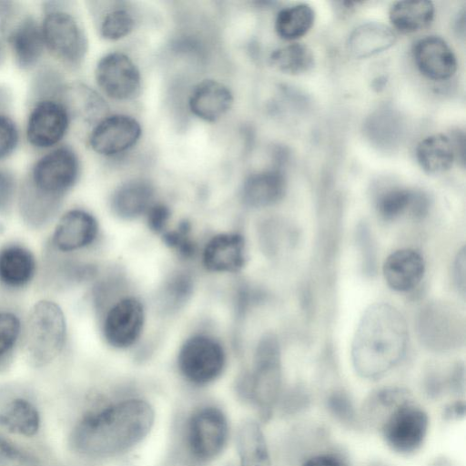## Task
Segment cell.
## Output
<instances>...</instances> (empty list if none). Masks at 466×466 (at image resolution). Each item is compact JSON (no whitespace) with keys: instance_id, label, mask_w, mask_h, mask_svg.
<instances>
[{"instance_id":"cell-1","label":"cell","mask_w":466,"mask_h":466,"mask_svg":"<svg viewBox=\"0 0 466 466\" xmlns=\"http://www.w3.org/2000/svg\"><path fill=\"white\" fill-rule=\"evenodd\" d=\"M156 421L153 404L138 394L101 399L74 426L70 444L93 460L119 459L133 451L150 434Z\"/></svg>"},{"instance_id":"cell-2","label":"cell","mask_w":466,"mask_h":466,"mask_svg":"<svg viewBox=\"0 0 466 466\" xmlns=\"http://www.w3.org/2000/svg\"><path fill=\"white\" fill-rule=\"evenodd\" d=\"M83 172L82 156L71 141L31 155L20 169L15 204L24 222L33 228L48 224L77 187Z\"/></svg>"},{"instance_id":"cell-3","label":"cell","mask_w":466,"mask_h":466,"mask_svg":"<svg viewBox=\"0 0 466 466\" xmlns=\"http://www.w3.org/2000/svg\"><path fill=\"white\" fill-rule=\"evenodd\" d=\"M360 417L362 430L375 433L390 452L400 458L419 454L430 436L428 409L404 387L372 390L360 403Z\"/></svg>"},{"instance_id":"cell-4","label":"cell","mask_w":466,"mask_h":466,"mask_svg":"<svg viewBox=\"0 0 466 466\" xmlns=\"http://www.w3.org/2000/svg\"><path fill=\"white\" fill-rule=\"evenodd\" d=\"M409 330L401 313L387 303L370 305L363 313L351 344L356 374L378 380L391 371L405 355Z\"/></svg>"},{"instance_id":"cell-5","label":"cell","mask_w":466,"mask_h":466,"mask_svg":"<svg viewBox=\"0 0 466 466\" xmlns=\"http://www.w3.org/2000/svg\"><path fill=\"white\" fill-rule=\"evenodd\" d=\"M35 4L48 61L70 76L79 72L87 60L90 42L75 3L47 0Z\"/></svg>"},{"instance_id":"cell-6","label":"cell","mask_w":466,"mask_h":466,"mask_svg":"<svg viewBox=\"0 0 466 466\" xmlns=\"http://www.w3.org/2000/svg\"><path fill=\"white\" fill-rule=\"evenodd\" d=\"M230 436L228 418L214 402L193 405L179 420L176 443L177 466H208L226 450Z\"/></svg>"},{"instance_id":"cell-7","label":"cell","mask_w":466,"mask_h":466,"mask_svg":"<svg viewBox=\"0 0 466 466\" xmlns=\"http://www.w3.org/2000/svg\"><path fill=\"white\" fill-rule=\"evenodd\" d=\"M67 86L58 92L24 96L22 134L25 150L31 155L70 141L76 125L66 99Z\"/></svg>"},{"instance_id":"cell-8","label":"cell","mask_w":466,"mask_h":466,"mask_svg":"<svg viewBox=\"0 0 466 466\" xmlns=\"http://www.w3.org/2000/svg\"><path fill=\"white\" fill-rule=\"evenodd\" d=\"M284 390L279 345L268 334L257 347L252 370L238 380L237 392L264 424L277 415Z\"/></svg>"},{"instance_id":"cell-9","label":"cell","mask_w":466,"mask_h":466,"mask_svg":"<svg viewBox=\"0 0 466 466\" xmlns=\"http://www.w3.org/2000/svg\"><path fill=\"white\" fill-rule=\"evenodd\" d=\"M0 36L7 50L9 66L25 77L48 60L35 4L22 1L0 25Z\"/></svg>"},{"instance_id":"cell-10","label":"cell","mask_w":466,"mask_h":466,"mask_svg":"<svg viewBox=\"0 0 466 466\" xmlns=\"http://www.w3.org/2000/svg\"><path fill=\"white\" fill-rule=\"evenodd\" d=\"M284 444L289 466H352L348 451L321 425H295Z\"/></svg>"},{"instance_id":"cell-11","label":"cell","mask_w":466,"mask_h":466,"mask_svg":"<svg viewBox=\"0 0 466 466\" xmlns=\"http://www.w3.org/2000/svg\"><path fill=\"white\" fill-rule=\"evenodd\" d=\"M25 331L28 360L36 367L49 364L66 342V326L61 308L47 299L37 302L30 312Z\"/></svg>"},{"instance_id":"cell-12","label":"cell","mask_w":466,"mask_h":466,"mask_svg":"<svg viewBox=\"0 0 466 466\" xmlns=\"http://www.w3.org/2000/svg\"><path fill=\"white\" fill-rule=\"evenodd\" d=\"M226 366V353L221 344L208 335H195L182 345L177 367L187 382L205 387L218 379Z\"/></svg>"},{"instance_id":"cell-13","label":"cell","mask_w":466,"mask_h":466,"mask_svg":"<svg viewBox=\"0 0 466 466\" xmlns=\"http://www.w3.org/2000/svg\"><path fill=\"white\" fill-rule=\"evenodd\" d=\"M93 79L98 91L116 101H127L138 95L141 75L135 62L122 52L99 56L93 67Z\"/></svg>"},{"instance_id":"cell-14","label":"cell","mask_w":466,"mask_h":466,"mask_svg":"<svg viewBox=\"0 0 466 466\" xmlns=\"http://www.w3.org/2000/svg\"><path fill=\"white\" fill-rule=\"evenodd\" d=\"M141 135V125L132 116L107 114L88 127L86 144L95 155L113 157L131 149Z\"/></svg>"},{"instance_id":"cell-15","label":"cell","mask_w":466,"mask_h":466,"mask_svg":"<svg viewBox=\"0 0 466 466\" xmlns=\"http://www.w3.org/2000/svg\"><path fill=\"white\" fill-rule=\"evenodd\" d=\"M144 321L142 303L134 297L123 298L106 311L102 326L104 338L114 348H128L139 339Z\"/></svg>"},{"instance_id":"cell-16","label":"cell","mask_w":466,"mask_h":466,"mask_svg":"<svg viewBox=\"0 0 466 466\" xmlns=\"http://www.w3.org/2000/svg\"><path fill=\"white\" fill-rule=\"evenodd\" d=\"M98 234L96 218L87 210L73 208L59 218L51 238V250L60 255L90 246Z\"/></svg>"},{"instance_id":"cell-17","label":"cell","mask_w":466,"mask_h":466,"mask_svg":"<svg viewBox=\"0 0 466 466\" xmlns=\"http://www.w3.org/2000/svg\"><path fill=\"white\" fill-rule=\"evenodd\" d=\"M419 70L433 80H445L457 69L456 56L447 42L437 35L419 39L412 49Z\"/></svg>"},{"instance_id":"cell-18","label":"cell","mask_w":466,"mask_h":466,"mask_svg":"<svg viewBox=\"0 0 466 466\" xmlns=\"http://www.w3.org/2000/svg\"><path fill=\"white\" fill-rule=\"evenodd\" d=\"M234 96L224 83L215 79H204L191 90L188 108L198 118L213 123L224 116L232 107Z\"/></svg>"},{"instance_id":"cell-19","label":"cell","mask_w":466,"mask_h":466,"mask_svg":"<svg viewBox=\"0 0 466 466\" xmlns=\"http://www.w3.org/2000/svg\"><path fill=\"white\" fill-rule=\"evenodd\" d=\"M420 332L428 346L446 349L455 345V341L464 332L463 324L450 309L431 305L420 315Z\"/></svg>"},{"instance_id":"cell-20","label":"cell","mask_w":466,"mask_h":466,"mask_svg":"<svg viewBox=\"0 0 466 466\" xmlns=\"http://www.w3.org/2000/svg\"><path fill=\"white\" fill-rule=\"evenodd\" d=\"M235 441L238 466H274L263 423L257 418H247L238 424Z\"/></svg>"},{"instance_id":"cell-21","label":"cell","mask_w":466,"mask_h":466,"mask_svg":"<svg viewBox=\"0 0 466 466\" xmlns=\"http://www.w3.org/2000/svg\"><path fill=\"white\" fill-rule=\"evenodd\" d=\"M382 271L391 289L405 292L420 284L424 276L425 263L416 250L402 248L392 252L386 258Z\"/></svg>"},{"instance_id":"cell-22","label":"cell","mask_w":466,"mask_h":466,"mask_svg":"<svg viewBox=\"0 0 466 466\" xmlns=\"http://www.w3.org/2000/svg\"><path fill=\"white\" fill-rule=\"evenodd\" d=\"M245 244L237 233L213 237L203 250V264L209 271L237 272L245 264Z\"/></svg>"},{"instance_id":"cell-23","label":"cell","mask_w":466,"mask_h":466,"mask_svg":"<svg viewBox=\"0 0 466 466\" xmlns=\"http://www.w3.org/2000/svg\"><path fill=\"white\" fill-rule=\"evenodd\" d=\"M36 262L33 253L20 244L0 248V284L10 289L26 287L34 279Z\"/></svg>"},{"instance_id":"cell-24","label":"cell","mask_w":466,"mask_h":466,"mask_svg":"<svg viewBox=\"0 0 466 466\" xmlns=\"http://www.w3.org/2000/svg\"><path fill=\"white\" fill-rule=\"evenodd\" d=\"M154 187L144 178L122 183L110 198L112 211L125 219L136 218L147 212L153 204Z\"/></svg>"},{"instance_id":"cell-25","label":"cell","mask_w":466,"mask_h":466,"mask_svg":"<svg viewBox=\"0 0 466 466\" xmlns=\"http://www.w3.org/2000/svg\"><path fill=\"white\" fill-rule=\"evenodd\" d=\"M66 99L76 125L90 127L107 115V105L102 95L79 79L70 78L66 88Z\"/></svg>"},{"instance_id":"cell-26","label":"cell","mask_w":466,"mask_h":466,"mask_svg":"<svg viewBox=\"0 0 466 466\" xmlns=\"http://www.w3.org/2000/svg\"><path fill=\"white\" fill-rule=\"evenodd\" d=\"M286 189L284 175L277 170H264L248 176L243 183L241 197L252 208H265L279 201Z\"/></svg>"},{"instance_id":"cell-27","label":"cell","mask_w":466,"mask_h":466,"mask_svg":"<svg viewBox=\"0 0 466 466\" xmlns=\"http://www.w3.org/2000/svg\"><path fill=\"white\" fill-rule=\"evenodd\" d=\"M396 41L395 33L388 26L368 23L355 28L348 41L350 52L356 57H367L390 47Z\"/></svg>"},{"instance_id":"cell-28","label":"cell","mask_w":466,"mask_h":466,"mask_svg":"<svg viewBox=\"0 0 466 466\" xmlns=\"http://www.w3.org/2000/svg\"><path fill=\"white\" fill-rule=\"evenodd\" d=\"M416 157L428 173H442L450 169L455 160V151L450 137L435 134L422 139L417 146Z\"/></svg>"},{"instance_id":"cell-29","label":"cell","mask_w":466,"mask_h":466,"mask_svg":"<svg viewBox=\"0 0 466 466\" xmlns=\"http://www.w3.org/2000/svg\"><path fill=\"white\" fill-rule=\"evenodd\" d=\"M434 5L431 1L404 0L392 5L390 9V20L401 33L420 31L432 22Z\"/></svg>"},{"instance_id":"cell-30","label":"cell","mask_w":466,"mask_h":466,"mask_svg":"<svg viewBox=\"0 0 466 466\" xmlns=\"http://www.w3.org/2000/svg\"><path fill=\"white\" fill-rule=\"evenodd\" d=\"M327 416L337 425L346 430H362L360 404L344 388H334L327 392L321 404Z\"/></svg>"},{"instance_id":"cell-31","label":"cell","mask_w":466,"mask_h":466,"mask_svg":"<svg viewBox=\"0 0 466 466\" xmlns=\"http://www.w3.org/2000/svg\"><path fill=\"white\" fill-rule=\"evenodd\" d=\"M0 426L13 433L29 437L38 431L40 416L29 400L17 398L0 410Z\"/></svg>"},{"instance_id":"cell-32","label":"cell","mask_w":466,"mask_h":466,"mask_svg":"<svg viewBox=\"0 0 466 466\" xmlns=\"http://www.w3.org/2000/svg\"><path fill=\"white\" fill-rule=\"evenodd\" d=\"M23 150L21 117L16 106L0 107V165H13Z\"/></svg>"},{"instance_id":"cell-33","label":"cell","mask_w":466,"mask_h":466,"mask_svg":"<svg viewBox=\"0 0 466 466\" xmlns=\"http://www.w3.org/2000/svg\"><path fill=\"white\" fill-rule=\"evenodd\" d=\"M314 18V10L307 4L287 6L277 14L275 30L282 39L295 40L311 28Z\"/></svg>"},{"instance_id":"cell-34","label":"cell","mask_w":466,"mask_h":466,"mask_svg":"<svg viewBox=\"0 0 466 466\" xmlns=\"http://www.w3.org/2000/svg\"><path fill=\"white\" fill-rule=\"evenodd\" d=\"M269 62L279 71L287 74H301L314 64L312 51L305 45L293 43L273 51Z\"/></svg>"},{"instance_id":"cell-35","label":"cell","mask_w":466,"mask_h":466,"mask_svg":"<svg viewBox=\"0 0 466 466\" xmlns=\"http://www.w3.org/2000/svg\"><path fill=\"white\" fill-rule=\"evenodd\" d=\"M22 321L13 309L0 308V370L12 361L22 338Z\"/></svg>"},{"instance_id":"cell-36","label":"cell","mask_w":466,"mask_h":466,"mask_svg":"<svg viewBox=\"0 0 466 466\" xmlns=\"http://www.w3.org/2000/svg\"><path fill=\"white\" fill-rule=\"evenodd\" d=\"M133 14L124 7H114L98 19L96 28L101 38L116 41L127 36L135 28Z\"/></svg>"},{"instance_id":"cell-37","label":"cell","mask_w":466,"mask_h":466,"mask_svg":"<svg viewBox=\"0 0 466 466\" xmlns=\"http://www.w3.org/2000/svg\"><path fill=\"white\" fill-rule=\"evenodd\" d=\"M417 192L407 188L395 187L383 192L377 199L376 208L379 215L392 220L411 209Z\"/></svg>"},{"instance_id":"cell-38","label":"cell","mask_w":466,"mask_h":466,"mask_svg":"<svg viewBox=\"0 0 466 466\" xmlns=\"http://www.w3.org/2000/svg\"><path fill=\"white\" fill-rule=\"evenodd\" d=\"M20 170L13 165H0V214H9L16 204Z\"/></svg>"},{"instance_id":"cell-39","label":"cell","mask_w":466,"mask_h":466,"mask_svg":"<svg viewBox=\"0 0 466 466\" xmlns=\"http://www.w3.org/2000/svg\"><path fill=\"white\" fill-rule=\"evenodd\" d=\"M192 291L191 278L185 273L173 275L164 285L162 302L167 309H177L187 301Z\"/></svg>"},{"instance_id":"cell-40","label":"cell","mask_w":466,"mask_h":466,"mask_svg":"<svg viewBox=\"0 0 466 466\" xmlns=\"http://www.w3.org/2000/svg\"><path fill=\"white\" fill-rule=\"evenodd\" d=\"M0 466H37L36 461L0 435Z\"/></svg>"},{"instance_id":"cell-41","label":"cell","mask_w":466,"mask_h":466,"mask_svg":"<svg viewBox=\"0 0 466 466\" xmlns=\"http://www.w3.org/2000/svg\"><path fill=\"white\" fill-rule=\"evenodd\" d=\"M164 239L184 256H190L194 252V244L188 237V225L186 222L182 223L177 230L167 232Z\"/></svg>"},{"instance_id":"cell-42","label":"cell","mask_w":466,"mask_h":466,"mask_svg":"<svg viewBox=\"0 0 466 466\" xmlns=\"http://www.w3.org/2000/svg\"><path fill=\"white\" fill-rule=\"evenodd\" d=\"M147 213L150 228L157 232L162 231L170 216L169 208L162 203H153Z\"/></svg>"},{"instance_id":"cell-43","label":"cell","mask_w":466,"mask_h":466,"mask_svg":"<svg viewBox=\"0 0 466 466\" xmlns=\"http://www.w3.org/2000/svg\"><path fill=\"white\" fill-rule=\"evenodd\" d=\"M453 278L459 291L464 296L466 287V254L463 247L457 254L453 266Z\"/></svg>"},{"instance_id":"cell-44","label":"cell","mask_w":466,"mask_h":466,"mask_svg":"<svg viewBox=\"0 0 466 466\" xmlns=\"http://www.w3.org/2000/svg\"><path fill=\"white\" fill-rule=\"evenodd\" d=\"M465 401L463 399H453L447 402L441 411L444 420L457 421L465 416Z\"/></svg>"},{"instance_id":"cell-45","label":"cell","mask_w":466,"mask_h":466,"mask_svg":"<svg viewBox=\"0 0 466 466\" xmlns=\"http://www.w3.org/2000/svg\"><path fill=\"white\" fill-rule=\"evenodd\" d=\"M9 66L8 56L4 40L0 36V73Z\"/></svg>"},{"instance_id":"cell-46","label":"cell","mask_w":466,"mask_h":466,"mask_svg":"<svg viewBox=\"0 0 466 466\" xmlns=\"http://www.w3.org/2000/svg\"><path fill=\"white\" fill-rule=\"evenodd\" d=\"M427 466H457L450 458L441 456L436 457L429 462Z\"/></svg>"},{"instance_id":"cell-47","label":"cell","mask_w":466,"mask_h":466,"mask_svg":"<svg viewBox=\"0 0 466 466\" xmlns=\"http://www.w3.org/2000/svg\"><path fill=\"white\" fill-rule=\"evenodd\" d=\"M370 466H389V465H386L383 463H375V464H371Z\"/></svg>"}]
</instances>
